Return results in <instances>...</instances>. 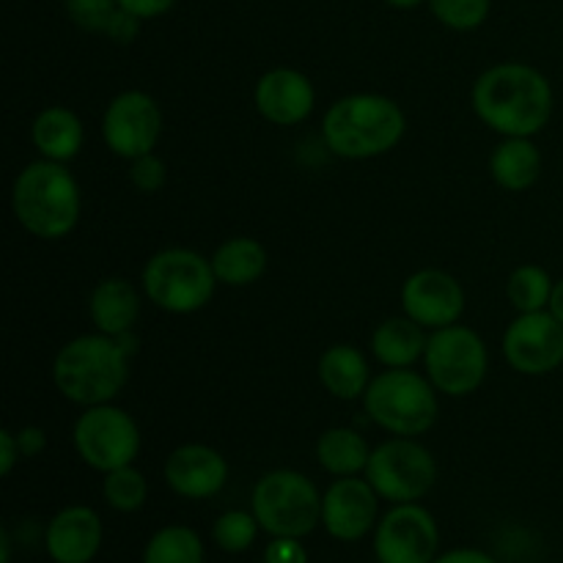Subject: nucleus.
Returning <instances> with one entry per match:
<instances>
[{
	"mask_svg": "<svg viewBox=\"0 0 563 563\" xmlns=\"http://www.w3.org/2000/svg\"><path fill=\"white\" fill-rule=\"evenodd\" d=\"M379 500L366 476L335 478L322 493V528L335 542H361L377 528Z\"/></svg>",
	"mask_w": 563,
	"mask_h": 563,
	"instance_id": "14",
	"label": "nucleus"
},
{
	"mask_svg": "<svg viewBox=\"0 0 563 563\" xmlns=\"http://www.w3.org/2000/svg\"><path fill=\"white\" fill-rule=\"evenodd\" d=\"M319 383L324 385L330 396L341 401L363 399L372 385V368H368L366 355L357 346L333 344L319 357Z\"/></svg>",
	"mask_w": 563,
	"mask_h": 563,
	"instance_id": "21",
	"label": "nucleus"
},
{
	"mask_svg": "<svg viewBox=\"0 0 563 563\" xmlns=\"http://www.w3.org/2000/svg\"><path fill=\"white\" fill-rule=\"evenodd\" d=\"M0 563H11V542H9V531H0Z\"/></svg>",
	"mask_w": 563,
	"mask_h": 563,
	"instance_id": "40",
	"label": "nucleus"
},
{
	"mask_svg": "<svg viewBox=\"0 0 563 563\" xmlns=\"http://www.w3.org/2000/svg\"><path fill=\"white\" fill-rule=\"evenodd\" d=\"M163 135V110L146 91H121L102 113V141L115 157L135 159L154 152Z\"/></svg>",
	"mask_w": 563,
	"mask_h": 563,
	"instance_id": "12",
	"label": "nucleus"
},
{
	"mask_svg": "<svg viewBox=\"0 0 563 563\" xmlns=\"http://www.w3.org/2000/svg\"><path fill=\"white\" fill-rule=\"evenodd\" d=\"M20 460L22 451L20 443H16V432L3 429V432H0V473H3V476H11V471H14V465Z\"/></svg>",
	"mask_w": 563,
	"mask_h": 563,
	"instance_id": "36",
	"label": "nucleus"
},
{
	"mask_svg": "<svg viewBox=\"0 0 563 563\" xmlns=\"http://www.w3.org/2000/svg\"><path fill=\"white\" fill-rule=\"evenodd\" d=\"M368 456H372V445L361 432L350 427H333L319 434L317 440L319 467L335 478L366 473Z\"/></svg>",
	"mask_w": 563,
	"mask_h": 563,
	"instance_id": "25",
	"label": "nucleus"
},
{
	"mask_svg": "<svg viewBox=\"0 0 563 563\" xmlns=\"http://www.w3.org/2000/svg\"><path fill=\"white\" fill-rule=\"evenodd\" d=\"M143 295L168 313H196L209 306L218 289L212 258L192 247H165L146 262L141 273Z\"/></svg>",
	"mask_w": 563,
	"mask_h": 563,
	"instance_id": "7",
	"label": "nucleus"
},
{
	"mask_svg": "<svg viewBox=\"0 0 563 563\" xmlns=\"http://www.w3.org/2000/svg\"><path fill=\"white\" fill-rule=\"evenodd\" d=\"M506 363L517 374L542 377L563 366V324L544 311L517 313L504 333Z\"/></svg>",
	"mask_w": 563,
	"mask_h": 563,
	"instance_id": "13",
	"label": "nucleus"
},
{
	"mask_svg": "<svg viewBox=\"0 0 563 563\" xmlns=\"http://www.w3.org/2000/svg\"><path fill=\"white\" fill-rule=\"evenodd\" d=\"M88 317L99 333H132L137 317H141V295L126 278L99 280L88 297Z\"/></svg>",
	"mask_w": 563,
	"mask_h": 563,
	"instance_id": "19",
	"label": "nucleus"
},
{
	"mask_svg": "<svg viewBox=\"0 0 563 563\" xmlns=\"http://www.w3.org/2000/svg\"><path fill=\"white\" fill-rule=\"evenodd\" d=\"M427 328L405 317H390L372 333V352L385 368H412L427 352Z\"/></svg>",
	"mask_w": 563,
	"mask_h": 563,
	"instance_id": "22",
	"label": "nucleus"
},
{
	"mask_svg": "<svg viewBox=\"0 0 563 563\" xmlns=\"http://www.w3.org/2000/svg\"><path fill=\"white\" fill-rule=\"evenodd\" d=\"M253 104L258 115L275 126H297L313 113L317 91H313L311 77L300 69L278 66L258 77L253 88Z\"/></svg>",
	"mask_w": 563,
	"mask_h": 563,
	"instance_id": "17",
	"label": "nucleus"
},
{
	"mask_svg": "<svg viewBox=\"0 0 563 563\" xmlns=\"http://www.w3.org/2000/svg\"><path fill=\"white\" fill-rule=\"evenodd\" d=\"M16 443H20L22 460H33L47 449V432L42 427H22L16 429Z\"/></svg>",
	"mask_w": 563,
	"mask_h": 563,
	"instance_id": "35",
	"label": "nucleus"
},
{
	"mask_svg": "<svg viewBox=\"0 0 563 563\" xmlns=\"http://www.w3.org/2000/svg\"><path fill=\"white\" fill-rule=\"evenodd\" d=\"M102 517L91 506L71 504L55 511L44 531V550L53 563H91L102 550Z\"/></svg>",
	"mask_w": 563,
	"mask_h": 563,
	"instance_id": "18",
	"label": "nucleus"
},
{
	"mask_svg": "<svg viewBox=\"0 0 563 563\" xmlns=\"http://www.w3.org/2000/svg\"><path fill=\"white\" fill-rule=\"evenodd\" d=\"M473 113L504 137H533L550 124L555 93L537 66L506 60L478 75L471 91Z\"/></svg>",
	"mask_w": 563,
	"mask_h": 563,
	"instance_id": "1",
	"label": "nucleus"
},
{
	"mask_svg": "<svg viewBox=\"0 0 563 563\" xmlns=\"http://www.w3.org/2000/svg\"><path fill=\"white\" fill-rule=\"evenodd\" d=\"M179 0H119V5L130 14H135L137 20H157V16L168 14Z\"/></svg>",
	"mask_w": 563,
	"mask_h": 563,
	"instance_id": "34",
	"label": "nucleus"
},
{
	"mask_svg": "<svg viewBox=\"0 0 563 563\" xmlns=\"http://www.w3.org/2000/svg\"><path fill=\"white\" fill-rule=\"evenodd\" d=\"M102 498L104 504L121 515H135L143 509L148 498V482L135 465L115 467V471L104 473L102 478Z\"/></svg>",
	"mask_w": 563,
	"mask_h": 563,
	"instance_id": "28",
	"label": "nucleus"
},
{
	"mask_svg": "<svg viewBox=\"0 0 563 563\" xmlns=\"http://www.w3.org/2000/svg\"><path fill=\"white\" fill-rule=\"evenodd\" d=\"M264 563H308V550L302 548V539L275 537L264 548Z\"/></svg>",
	"mask_w": 563,
	"mask_h": 563,
	"instance_id": "33",
	"label": "nucleus"
},
{
	"mask_svg": "<svg viewBox=\"0 0 563 563\" xmlns=\"http://www.w3.org/2000/svg\"><path fill=\"white\" fill-rule=\"evenodd\" d=\"M262 526H258L256 515L253 511L231 509L225 515H220L212 526V539L223 553H245L256 544Z\"/></svg>",
	"mask_w": 563,
	"mask_h": 563,
	"instance_id": "29",
	"label": "nucleus"
},
{
	"mask_svg": "<svg viewBox=\"0 0 563 563\" xmlns=\"http://www.w3.org/2000/svg\"><path fill=\"white\" fill-rule=\"evenodd\" d=\"M432 563H498L489 553L476 548H456L449 553H440Z\"/></svg>",
	"mask_w": 563,
	"mask_h": 563,
	"instance_id": "37",
	"label": "nucleus"
},
{
	"mask_svg": "<svg viewBox=\"0 0 563 563\" xmlns=\"http://www.w3.org/2000/svg\"><path fill=\"white\" fill-rule=\"evenodd\" d=\"M31 141L44 159L69 163L86 143V126L75 110L64 108V104H49L33 119Z\"/></svg>",
	"mask_w": 563,
	"mask_h": 563,
	"instance_id": "20",
	"label": "nucleus"
},
{
	"mask_svg": "<svg viewBox=\"0 0 563 563\" xmlns=\"http://www.w3.org/2000/svg\"><path fill=\"white\" fill-rule=\"evenodd\" d=\"M401 308L432 333L460 322L465 313V289L445 269H418L401 286Z\"/></svg>",
	"mask_w": 563,
	"mask_h": 563,
	"instance_id": "15",
	"label": "nucleus"
},
{
	"mask_svg": "<svg viewBox=\"0 0 563 563\" xmlns=\"http://www.w3.org/2000/svg\"><path fill=\"white\" fill-rule=\"evenodd\" d=\"M405 132V110L385 93H346L322 119L324 146L344 159L383 157L399 146Z\"/></svg>",
	"mask_w": 563,
	"mask_h": 563,
	"instance_id": "3",
	"label": "nucleus"
},
{
	"mask_svg": "<svg viewBox=\"0 0 563 563\" xmlns=\"http://www.w3.org/2000/svg\"><path fill=\"white\" fill-rule=\"evenodd\" d=\"M489 174L504 190H528L542 176V152L533 137H504L489 157Z\"/></svg>",
	"mask_w": 563,
	"mask_h": 563,
	"instance_id": "23",
	"label": "nucleus"
},
{
	"mask_svg": "<svg viewBox=\"0 0 563 563\" xmlns=\"http://www.w3.org/2000/svg\"><path fill=\"white\" fill-rule=\"evenodd\" d=\"M440 555V526L421 504H396L374 528L377 563H432Z\"/></svg>",
	"mask_w": 563,
	"mask_h": 563,
	"instance_id": "11",
	"label": "nucleus"
},
{
	"mask_svg": "<svg viewBox=\"0 0 563 563\" xmlns=\"http://www.w3.org/2000/svg\"><path fill=\"white\" fill-rule=\"evenodd\" d=\"M11 212L27 234L47 242L64 240L80 223V185L66 163L42 157L16 174L11 187Z\"/></svg>",
	"mask_w": 563,
	"mask_h": 563,
	"instance_id": "4",
	"label": "nucleus"
},
{
	"mask_svg": "<svg viewBox=\"0 0 563 563\" xmlns=\"http://www.w3.org/2000/svg\"><path fill=\"white\" fill-rule=\"evenodd\" d=\"M553 286L555 280L550 278L548 269L539 264H520L506 280V297L517 308V313L544 311L550 306Z\"/></svg>",
	"mask_w": 563,
	"mask_h": 563,
	"instance_id": "27",
	"label": "nucleus"
},
{
	"mask_svg": "<svg viewBox=\"0 0 563 563\" xmlns=\"http://www.w3.org/2000/svg\"><path fill=\"white\" fill-rule=\"evenodd\" d=\"M71 440H75L77 456L102 476L115 467L135 465L141 454V429L135 418L115 407L113 401L82 407L71 429Z\"/></svg>",
	"mask_w": 563,
	"mask_h": 563,
	"instance_id": "10",
	"label": "nucleus"
},
{
	"mask_svg": "<svg viewBox=\"0 0 563 563\" xmlns=\"http://www.w3.org/2000/svg\"><path fill=\"white\" fill-rule=\"evenodd\" d=\"M385 3H388L390 9L410 11V9H418V5H421V3H427V0H385Z\"/></svg>",
	"mask_w": 563,
	"mask_h": 563,
	"instance_id": "39",
	"label": "nucleus"
},
{
	"mask_svg": "<svg viewBox=\"0 0 563 563\" xmlns=\"http://www.w3.org/2000/svg\"><path fill=\"white\" fill-rule=\"evenodd\" d=\"M548 311L553 313V317L559 319V322L563 324V278H561V280H555L553 295H550V306H548Z\"/></svg>",
	"mask_w": 563,
	"mask_h": 563,
	"instance_id": "38",
	"label": "nucleus"
},
{
	"mask_svg": "<svg viewBox=\"0 0 563 563\" xmlns=\"http://www.w3.org/2000/svg\"><path fill=\"white\" fill-rule=\"evenodd\" d=\"M440 25L451 31H476L487 22L493 0H427Z\"/></svg>",
	"mask_w": 563,
	"mask_h": 563,
	"instance_id": "30",
	"label": "nucleus"
},
{
	"mask_svg": "<svg viewBox=\"0 0 563 563\" xmlns=\"http://www.w3.org/2000/svg\"><path fill=\"white\" fill-rule=\"evenodd\" d=\"M137 352L132 333H86L66 341L53 361V383L71 405H108L130 383V357Z\"/></svg>",
	"mask_w": 563,
	"mask_h": 563,
	"instance_id": "2",
	"label": "nucleus"
},
{
	"mask_svg": "<svg viewBox=\"0 0 563 563\" xmlns=\"http://www.w3.org/2000/svg\"><path fill=\"white\" fill-rule=\"evenodd\" d=\"M363 476L388 504H418L438 482V460L416 438H394L372 449Z\"/></svg>",
	"mask_w": 563,
	"mask_h": 563,
	"instance_id": "9",
	"label": "nucleus"
},
{
	"mask_svg": "<svg viewBox=\"0 0 563 563\" xmlns=\"http://www.w3.org/2000/svg\"><path fill=\"white\" fill-rule=\"evenodd\" d=\"M423 366L440 394L460 399L482 388L489 368V352L476 330L456 322L429 333Z\"/></svg>",
	"mask_w": 563,
	"mask_h": 563,
	"instance_id": "8",
	"label": "nucleus"
},
{
	"mask_svg": "<svg viewBox=\"0 0 563 563\" xmlns=\"http://www.w3.org/2000/svg\"><path fill=\"white\" fill-rule=\"evenodd\" d=\"M212 269L218 284L251 286L267 273V247L253 236H231L214 247Z\"/></svg>",
	"mask_w": 563,
	"mask_h": 563,
	"instance_id": "24",
	"label": "nucleus"
},
{
	"mask_svg": "<svg viewBox=\"0 0 563 563\" xmlns=\"http://www.w3.org/2000/svg\"><path fill=\"white\" fill-rule=\"evenodd\" d=\"M170 493L185 500H209L229 482V462L218 449L203 443H185L174 449L163 467Z\"/></svg>",
	"mask_w": 563,
	"mask_h": 563,
	"instance_id": "16",
	"label": "nucleus"
},
{
	"mask_svg": "<svg viewBox=\"0 0 563 563\" xmlns=\"http://www.w3.org/2000/svg\"><path fill=\"white\" fill-rule=\"evenodd\" d=\"M64 9L80 31L97 33V36H108L115 16L121 14L119 0H64Z\"/></svg>",
	"mask_w": 563,
	"mask_h": 563,
	"instance_id": "31",
	"label": "nucleus"
},
{
	"mask_svg": "<svg viewBox=\"0 0 563 563\" xmlns=\"http://www.w3.org/2000/svg\"><path fill=\"white\" fill-rule=\"evenodd\" d=\"M251 511L269 539H306L322 526V493L306 473L278 467L256 482Z\"/></svg>",
	"mask_w": 563,
	"mask_h": 563,
	"instance_id": "6",
	"label": "nucleus"
},
{
	"mask_svg": "<svg viewBox=\"0 0 563 563\" xmlns=\"http://www.w3.org/2000/svg\"><path fill=\"white\" fill-rule=\"evenodd\" d=\"M130 181L137 192L143 196H152V192H159L168 181V168H165L163 159L154 152L143 154V157L130 159Z\"/></svg>",
	"mask_w": 563,
	"mask_h": 563,
	"instance_id": "32",
	"label": "nucleus"
},
{
	"mask_svg": "<svg viewBox=\"0 0 563 563\" xmlns=\"http://www.w3.org/2000/svg\"><path fill=\"white\" fill-rule=\"evenodd\" d=\"M141 563H203V542L196 528L165 526L148 537Z\"/></svg>",
	"mask_w": 563,
	"mask_h": 563,
	"instance_id": "26",
	"label": "nucleus"
},
{
	"mask_svg": "<svg viewBox=\"0 0 563 563\" xmlns=\"http://www.w3.org/2000/svg\"><path fill=\"white\" fill-rule=\"evenodd\" d=\"M440 390L412 368H385L372 379L363 407L379 429L394 438H418L438 423Z\"/></svg>",
	"mask_w": 563,
	"mask_h": 563,
	"instance_id": "5",
	"label": "nucleus"
}]
</instances>
